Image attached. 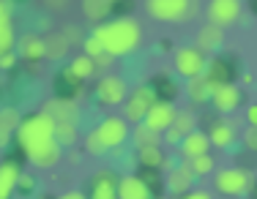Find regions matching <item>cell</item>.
<instances>
[{
	"instance_id": "obj_23",
	"label": "cell",
	"mask_w": 257,
	"mask_h": 199,
	"mask_svg": "<svg viewBox=\"0 0 257 199\" xmlns=\"http://www.w3.org/2000/svg\"><path fill=\"white\" fill-rule=\"evenodd\" d=\"M90 199H118V183L112 180V174L109 172H104L96 178V183H93V196Z\"/></svg>"
},
{
	"instance_id": "obj_1",
	"label": "cell",
	"mask_w": 257,
	"mask_h": 199,
	"mask_svg": "<svg viewBox=\"0 0 257 199\" xmlns=\"http://www.w3.org/2000/svg\"><path fill=\"white\" fill-rule=\"evenodd\" d=\"M17 140H20L22 150L28 153V158L36 166H41V170H50V166H55L60 161V150L63 148L55 142V120L47 118L44 112L22 120Z\"/></svg>"
},
{
	"instance_id": "obj_32",
	"label": "cell",
	"mask_w": 257,
	"mask_h": 199,
	"mask_svg": "<svg viewBox=\"0 0 257 199\" xmlns=\"http://www.w3.org/2000/svg\"><path fill=\"white\" fill-rule=\"evenodd\" d=\"M186 164H189V170H192L194 178H203V174L213 172V158L211 156H200V158H192V161H186Z\"/></svg>"
},
{
	"instance_id": "obj_9",
	"label": "cell",
	"mask_w": 257,
	"mask_h": 199,
	"mask_svg": "<svg viewBox=\"0 0 257 199\" xmlns=\"http://www.w3.org/2000/svg\"><path fill=\"white\" fill-rule=\"evenodd\" d=\"M96 98L101 104H123L126 101V82L115 74H107L96 85Z\"/></svg>"
},
{
	"instance_id": "obj_28",
	"label": "cell",
	"mask_w": 257,
	"mask_h": 199,
	"mask_svg": "<svg viewBox=\"0 0 257 199\" xmlns=\"http://www.w3.org/2000/svg\"><path fill=\"white\" fill-rule=\"evenodd\" d=\"M55 142L60 148H71L77 142V128L74 123H55Z\"/></svg>"
},
{
	"instance_id": "obj_10",
	"label": "cell",
	"mask_w": 257,
	"mask_h": 199,
	"mask_svg": "<svg viewBox=\"0 0 257 199\" xmlns=\"http://www.w3.org/2000/svg\"><path fill=\"white\" fill-rule=\"evenodd\" d=\"M175 114H178V110H175L170 101H156V104L148 110L145 126H148V128H154L156 134H164V131L175 123Z\"/></svg>"
},
{
	"instance_id": "obj_5",
	"label": "cell",
	"mask_w": 257,
	"mask_h": 199,
	"mask_svg": "<svg viewBox=\"0 0 257 199\" xmlns=\"http://www.w3.org/2000/svg\"><path fill=\"white\" fill-rule=\"evenodd\" d=\"M156 104V93L151 88H140L126 98V120L128 123H145L148 110Z\"/></svg>"
},
{
	"instance_id": "obj_36",
	"label": "cell",
	"mask_w": 257,
	"mask_h": 199,
	"mask_svg": "<svg viewBox=\"0 0 257 199\" xmlns=\"http://www.w3.org/2000/svg\"><path fill=\"white\" fill-rule=\"evenodd\" d=\"M17 188L20 191H33V178H30V174H20V183H17Z\"/></svg>"
},
{
	"instance_id": "obj_2",
	"label": "cell",
	"mask_w": 257,
	"mask_h": 199,
	"mask_svg": "<svg viewBox=\"0 0 257 199\" xmlns=\"http://www.w3.org/2000/svg\"><path fill=\"white\" fill-rule=\"evenodd\" d=\"M90 36L104 46V52H107L109 58H118V55H128V52L137 50L140 25H137V20H132V16H120V20H115V22L93 28Z\"/></svg>"
},
{
	"instance_id": "obj_14",
	"label": "cell",
	"mask_w": 257,
	"mask_h": 199,
	"mask_svg": "<svg viewBox=\"0 0 257 199\" xmlns=\"http://www.w3.org/2000/svg\"><path fill=\"white\" fill-rule=\"evenodd\" d=\"M208 148H211V140H208V134H203V131H192V134L183 136V142H181V153L186 161L208 156Z\"/></svg>"
},
{
	"instance_id": "obj_39",
	"label": "cell",
	"mask_w": 257,
	"mask_h": 199,
	"mask_svg": "<svg viewBox=\"0 0 257 199\" xmlns=\"http://www.w3.org/2000/svg\"><path fill=\"white\" fill-rule=\"evenodd\" d=\"M181 199H211L205 194V191H189V194H183Z\"/></svg>"
},
{
	"instance_id": "obj_18",
	"label": "cell",
	"mask_w": 257,
	"mask_h": 199,
	"mask_svg": "<svg viewBox=\"0 0 257 199\" xmlns=\"http://www.w3.org/2000/svg\"><path fill=\"white\" fill-rule=\"evenodd\" d=\"M20 55L25 58V60H39V58H47V44H44V38H39L36 33H28V36H22L20 38Z\"/></svg>"
},
{
	"instance_id": "obj_31",
	"label": "cell",
	"mask_w": 257,
	"mask_h": 199,
	"mask_svg": "<svg viewBox=\"0 0 257 199\" xmlns=\"http://www.w3.org/2000/svg\"><path fill=\"white\" fill-rule=\"evenodd\" d=\"M109 8H112V3H107V0H88V3H82V11L88 20H101V16L109 14Z\"/></svg>"
},
{
	"instance_id": "obj_22",
	"label": "cell",
	"mask_w": 257,
	"mask_h": 199,
	"mask_svg": "<svg viewBox=\"0 0 257 199\" xmlns=\"http://www.w3.org/2000/svg\"><path fill=\"white\" fill-rule=\"evenodd\" d=\"M189 96H192V101H211L213 93H216V85L213 82H208L205 76H197V80H189Z\"/></svg>"
},
{
	"instance_id": "obj_13",
	"label": "cell",
	"mask_w": 257,
	"mask_h": 199,
	"mask_svg": "<svg viewBox=\"0 0 257 199\" xmlns=\"http://www.w3.org/2000/svg\"><path fill=\"white\" fill-rule=\"evenodd\" d=\"M11 3L0 0V55H9L11 46H14V25H11Z\"/></svg>"
},
{
	"instance_id": "obj_27",
	"label": "cell",
	"mask_w": 257,
	"mask_h": 199,
	"mask_svg": "<svg viewBox=\"0 0 257 199\" xmlns=\"http://www.w3.org/2000/svg\"><path fill=\"white\" fill-rule=\"evenodd\" d=\"M227 74H230V71H227V66H224L222 60H211V63L205 66V74L203 76L208 82H213L216 88H222V85H227Z\"/></svg>"
},
{
	"instance_id": "obj_37",
	"label": "cell",
	"mask_w": 257,
	"mask_h": 199,
	"mask_svg": "<svg viewBox=\"0 0 257 199\" xmlns=\"http://www.w3.org/2000/svg\"><path fill=\"white\" fill-rule=\"evenodd\" d=\"M14 63H17V55H14V52H9V55H0V68H11Z\"/></svg>"
},
{
	"instance_id": "obj_35",
	"label": "cell",
	"mask_w": 257,
	"mask_h": 199,
	"mask_svg": "<svg viewBox=\"0 0 257 199\" xmlns=\"http://www.w3.org/2000/svg\"><path fill=\"white\" fill-rule=\"evenodd\" d=\"M243 144H246L249 150H257V128L249 126V128L243 131Z\"/></svg>"
},
{
	"instance_id": "obj_21",
	"label": "cell",
	"mask_w": 257,
	"mask_h": 199,
	"mask_svg": "<svg viewBox=\"0 0 257 199\" xmlns=\"http://www.w3.org/2000/svg\"><path fill=\"white\" fill-rule=\"evenodd\" d=\"M192 170H189V164L183 161L181 166H175L173 172H170V178H167V186H170V191H175V194H189V188H192Z\"/></svg>"
},
{
	"instance_id": "obj_16",
	"label": "cell",
	"mask_w": 257,
	"mask_h": 199,
	"mask_svg": "<svg viewBox=\"0 0 257 199\" xmlns=\"http://www.w3.org/2000/svg\"><path fill=\"white\" fill-rule=\"evenodd\" d=\"M20 166L14 161H3L0 164V199H9L17 191V183H20Z\"/></svg>"
},
{
	"instance_id": "obj_34",
	"label": "cell",
	"mask_w": 257,
	"mask_h": 199,
	"mask_svg": "<svg viewBox=\"0 0 257 199\" xmlns=\"http://www.w3.org/2000/svg\"><path fill=\"white\" fill-rule=\"evenodd\" d=\"M85 148H88L93 156H104V153H107V148H104V144H101V140L96 136V131H90V134L85 136Z\"/></svg>"
},
{
	"instance_id": "obj_29",
	"label": "cell",
	"mask_w": 257,
	"mask_h": 199,
	"mask_svg": "<svg viewBox=\"0 0 257 199\" xmlns=\"http://www.w3.org/2000/svg\"><path fill=\"white\" fill-rule=\"evenodd\" d=\"M140 164L143 166H164V153L159 144H148V148H140Z\"/></svg>"
},
{
	"instance_id": "obj_33",
	"label": "cell",
	"mask_w": 257,
	"mask_h": 199,
	"mask_svg": "<svg viewBox=\"0 0 257 199\" xmlns=\"http://www.w3.org/2000/svg\"><path fill=\"white\" fill-rule=\"evenodd\" d=\"M82 50H85V55H88L90 60H96V58H101V55H107L104 52V46L99 44V41L93 38V36H88V38L82 41Z\"/></svg>"
},
{
	"instance_id": "obj_20",
	"label": "cell",
	"mask_w": 257,
	"mask_h": 199,
	"mask_svg": "<svg viewBox=\"0 0 257 199\" xmlns=\"http://www.w3.org/2000/svg\"><path fill=\"white\" fill-rule=\"evenodd\" d=\"M222 41H224V30L222 28L205 25L197 33V50L200 52H213V50H219V46H222Z\"/></svg>"
},
{
	"instance_id": "obj_6",
	"label": "cell",
	"mask_w": 257,
	"mask_h": 199,
	"mask_svg": "<svg viewBox=\"0 0 257 199\" xmlns=\"http://www.w3.org/2000/svg\"><path fill=\"white\" fill-rule=\"evenodd\" d=\"M205 14H208V20H211V25L224 30L241 16V3H238V0H213L205 8Z\"/></svg>"
},
{
	"instance_id": "obj_4",
	"label": "cell",
	"mask_w": 257,
	"mask_h": 199,
	"mask_svg": "<svg viewBox=\"0 0 257 199\" xmlns=\"http://www.w3.org/2000/svg\"><path fill=\"white\" fill-rule=\"evenodd\" d=\"M205 58L203 52L197 50V46H181L178 52H175V71H178L181 76H186V80H197V76L205 74Z\"/></svg>"
},
{
	"instance_id": "obj_3",
	"label": "cell",
	"mask_w": 257,
	"mask_h": 199,
	"mask_svg": "<svg viewBox=\"0 0 257 199\" xmlns=\"http://www.w3.org/2000/svg\"><path fill=\"white\" fill-rule=\"evenodd\" d=\"M148 14L156 16V20H186V16H194L197 8L189 0H148Z\"/></svg>"
},
{
	"instance_id": "obj_25",
	"label": "cell",
	"mask_w": 257,
	"mask_h": 199,
	"mask_svg": "<svg viewBox=\"0 0 257 199\" xmlns=\"http://www.w3.org/2000/svg\"><path fill=\"white\" fill-rule=\"evenodd\" d=\"M93 71H96V63L88 55H77L69 66V74L74 80H88V76H93Z\"/></svg>"
},
{
	"instance_id": "obj_7",
	"label": "cell",
	"mask_w": 257,
	"mask_h": 199,
	"mask_svg": "<svg viewBox=\"0 0 257 199\" xmlns=\"http://www.w3.org/2000/svg\"><path fill=\"white\" fill-rule=\"evenodd\" d=\"M96 136H99L101 144L109 150V148H118V144H123L126 136H132V134H128V128H126V120H120V118H107V120H101V123H99Z\"/></svg>"
},
{
	"instance_id": "obj_38",
	"label": "cell",
	"mask_w": 257,
	"mask_h": 199,
	"mask_svg": "<svg viewBox=\"0 0 257 199\" xmlns=\"http://www.w3.org/2000/svg\"><path fill=\"white\" fill-rule=\"evenodd\" d=\"M246 120H249V126H252V128H257V104L246 110Z\"/></svg>"
},
{
	"instance_id": "obj_17",
	"label": "cell",
	"mask_w": 257,
	"mask_h": 199,
	"mask_svg": "<svg viewBox=\"0 0 257 199\" xmlns=\"http://www.w3.org/2000/svg\"><path fill=\"white\" fill-rule=\"evenodd\" d=\"M20 126H22V114L17 110H11V106L0 110V148H6L11 142V134L20 131Z\"/></svg>"
},
{
	"instance_id": "obj_26",
	"label": "cell",
	"mask_w": 257,
	"mask_h": 199,
	"mask_svg": "<svg viewBox=\"0 0 257 199\" xmlns=\"http://www.w3.org/2000/svg\"><path fill=\"white\" fill-rule=\"evenodd\" d=\"M132 136H134V144H137V148H148V144H159V142H162V134H156V131L148 128L145 123L134 126Z\"/></svg>"
},
{
	"instance_id": "obj_11",
	"label": "cell",
	"mask_w": 257,
	"mask_h": 199,
	"mask_svg": "<svg viewBox=\"0 0 257 199\" xmlns=\"http://www.w3.org/2000/svg\"><path fill=\"white\" fill-rule=\"evenodd\" d=\"M44 114L52 118L55 123H77L79 110H77L74 101H69V98H52L44 104Z\"/></svg>"
},
{
	"instance_id": "obj_19",
	"label": "cell",
	"mask_w": 257,
	"mask_h": 199,
	"mask_svg": "<svg viewBox=\"0 0 257 199\" xmlns=\"http://www.w3.org/2000/svg\"><path fill=\"white\" fill-rule=\"evenodd\" d=\"M208 140H211L213 148H230L235 142V128H232V123H227V120H216L211 126V131H208Z\"/></svg>"
},
{
	"instance_id": "obj_8",
	"label": "cell",
	"mask_w": 257,
	"mask_h": 199,
	"mask_svg": "<svg viewBox=\"0 0 257 199\" xmlns=\"http://www.w3.org/2000/svg\"><path fill=\"white\" fill-rule=\"evenodd\" d=\"M216 188L227 196H241L249 188V174L243 170H235V166L222 170V172H216Z\"/></svg>"
},
{
	"instance_id": "obj_24",
	"label": "cell",
	"mask_w": 257,
	"mask_h": 199,
	"mask_svg": "<svg viewBox=\"0 0 257 199\" xmlns=\"http://www.w3.org/2000/svg\"><path fill=\"white\" fill-rule=\"evenodd\" d=\"M44 44H47V58H52V60H60V58L66 55V52H69V38H66L63 33L47 36Z\"/></svg>"
},
{
	"instance_id": "obj_15",
	"label": "cell",
	"mask_w": 257,
	"mask_h": 199,
	"mask_svg": "<svg viewBox=\"0 0 257 199\" xmlns=\"http://www.w3.org/2000/svg\"><path fill=\"white\" fill-rule=\"evenodd\" d=\"M118 199H151V188L140 178L128 174L118 180Z\"/></svg>"
},
{
	"instance_id": "obj_40",
	"label": "cell",
	"mask_w": 257,
	"mask_h": 199,
	"mask_svg": "<svg viewBox=\"0 0 257 199\" xmlns=\"http://www.w3.org/2000/svg\"><path fill=\"white\" fill-rule=\"evenodd\" d=\"M93 63H96V68H107V66L112 63V58H109V55H101V58H96Z\"/></svg>"
},
{
	"instance_id": "obj_30",
	"label": "cell",
	"mask_w": 257,
	"mask_h": 199,
	"mask_svg": "<svg viewBox=\"0 0 257 199\" xmlns=\"http://www.w3.org/2000/svg\"><path fill=\"white\" fill-rule=\"evenodd\" d=\"M194 123H197V118H194V112H192V110H183V112H178V114H175V123H173V128L178 131L181 136H189L192 131H197V128H194Z\"/></svg>"
},
{
	"instance_id": "obj_41",
	"label": "cell",
	"mask_w": 257,
	"mask_h": 199,
	"mask_svg": "<svg viewBox=\"0 0 257 199\" xmlns=\"http://www.w3.org/2000/svg\"><path fill=\"white\" fill-rule=\"evenodd\" d=\"M60 199H85V194L82 191H69V194H63Z\"/></svg>"
},
{
	"instance_id": "obj_12",
	"label": "cell",
	"mask_w": 257,
	"mask_h": 199,
	"mask_svg": "<svg viewBox=\"0 0 257 199\" xmlns=\"http://www.w3.org/2000/svg\"><path fill=\"white\" fill-rule=\"evenodd\" d=\"M213 106H216V112L222 114H230L238 110V104H241V90H238L232 82H227V85L216 88V93H213Z\"/></svg>"
}]
</instances>
